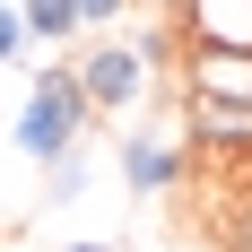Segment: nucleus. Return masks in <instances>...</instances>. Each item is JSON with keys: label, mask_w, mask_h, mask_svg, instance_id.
Returning a JSON list of instances; mask_svg holds the SVG:
<instances>
[{"label": "nucleus", "mask_w": 252, "mask_h": 252, "mask_svg": "<svg viewBox=\"0 0 252 252\" xmlns=\"http://www.w3.org/2000/svg\"><path fill=\"white\" fill-rule=\"evenodd\" d=\"M183 130H191L200 157L218 165L226 148H252V104H183Z\"/></svg>", "instance_id": "nucleus-5"}, {"label": "nucleus", "mask_w": 252, "mask_h": 252, "mask_svg": "<svg viewBox=\"0 0 252 252\" xmlns=\"http://www.w3.org/2000/svg\"><path fill=\"white\" fill-rule=\"evenodd\" d=\"M70 252H113V244H70Z\"/></svg>", "instance_id": "nucleus-11"}, {"label": "nucleus", "mask_w": 252, "mask_h": 252, "mask_svg": "<svg viewBox=\"0 0 252 252\" xmlns=\"http://www.w3.org/2000/svg\"><path fill=\"white\" fill-rule=\"evenodd\" d=\"M226 252H235V244H226Z\"/></svg>", "instance_id": "nucleus-12"}, {"label": "nucleus", "mask_w": 252, "mask_h": 252, "mask_svg": "<svg viewBox=\"0 0 252 252\" xmlns=\"http://www.w3.org/2000/svg\"><path fill=\"white\" fill-rule=\"evenodd\" d=\"M122 183H130V191H165V183H183V148L157 139V130H130V139H122Z\"/></svg>", "instance_id": "nucleus-6"}, {"label": "nucleus", "mask_w": 252, "mask_h": 252, "mask_svg": "<svg viewBox=\"0 0 252 252\" xmlns=\"http://www.w3.org/2000/svg\"><path fill=\"white\" fill-rule=\"evenodd\" d=\"M87 122H96V113H87V96H78L70 61H52V70L35 78V96L18 104V130H9V139H18V157H44V165H61V157L87 139Z\"/></svg>", "instance_id": "nucleus-1"}, {"label": "nucleus", "mask_w": 252, "mask_h": 252, "mask_svg": "<svg viewBox=\"0 0 252 252\" xmlns=\"http://www.w3.org/2000/svg\"><path fill=\"white\" fill-rule=\"evenodd\" d=\"M183 44L252 52V0H191V9H183Z\"/></svg>", "instance_id": "nucleus-4"}, {"label": "nucleus", "mask_w": 252, "mask_h": 252, "mask_svg": "<svg viewBox=\"0 0 252 252\" xmlns=\"http://www.w3.org/2000/svg\"><path fill=\"white\" fill-rule=\"evenodd\" d=\"M78 183H87V157L70 148V157H61V165H52V200H78Z\"/></svg>", "instance_id": "nucleus-8"}, {"label": "nucleus", "mask_w": 252, "mask_h": 252, "mask_svg": "<svg viewBox=\"0 0 252 252\" xmlns=\"http://www.w3.org/2000/svg\"><path fill=\"white\" fill-rule=\"evenodd\" d=\"M183 104H252V52L183 44Z\"/></svg>", "instance_id": "nucleus-3"}, {"label": "nucleus", "mask_w": 252, "mask_h": 252, "mask_svg": "<svg viewBox=\"0 0 252 252\" xmlns=\"http://www.w3.org/2000/svg\"><path fill=\"white\" fill-rule=\"evenodd\" d=\"M18 44H26V18H18V9H0V61H18Z\"/></svg>", "instance_id": "nucleus-10"}, {"label": "nucleus", "mask_w": 252, "mask_h": 252, "mask_svg": "<svg viewBox=\"0 0 252 252\" xmlns=\"http://www.w3.org/2000/svg\"><path fill=\"white\" fill-rule=\"evenodd\" d=\"M26 35H44V44H70L78 35V0H35V9H18Z\"/></svg>", "instance_id": "nucleus-7"}, {"label": "nucleus", "mask_w": 252, "mask_h": 252, "mask_svg": "<svg viewBox=\"0 0 252 252\" xmlns=\"http://www.w3.org/2000/svg\"><path fill=\"white\" fill-rule=\"evenodd\" d=\"M70 78H78V96H87V113H122V104L148 96V70L130 61V44H87L70 61Z\"/></svg>", "instance_id": "nucleus-2"}, {"label": "nucleus", "mask_w": 252, "mask_h": 252, "mask_svg": "<svg viewBox=\"0 0 252 252\" xmlns=\"http://www.w3.org/2000/svg\"><path fill=\"white\" fill-rule=\"evenodd\" d=\"M122 18V0H78V35H87V26H113Z\"/></svg>", "instance_id": "nucleus-9"}]
</instances>
